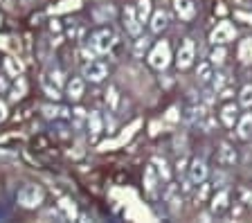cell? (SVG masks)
I'll use <instances>...</instances> for the list:
<instances>
[{
  "instance_id": "32",
  "label": "cell",
  "mask_w": 252,
  "mask_h": 223,
  "mask_svg": "<svg viewBox=\"0 0 252 223\" xmlns=\"http://www.w3.org/2000/svg\"><path fill=\"white\" fill-rule=\"evenodd\" d=\"M23 93H25V81H23V84H21V88H14V91H11V99H21V97H23Z\"/></svg>"
},
{
  "instance_id": "29",
  "label": "cell",
  "mask_w": 252,
  "mask_h": 223,
  "mask_svg": "<svg viewBox=\"0 0 252 223\" xmlns=\"http://www.w3.org/2000/svg\"><path fill=\"white\" fill-rule=\"evenodd\" d=\"M153 165H158V174H160V178H162V181H169V167H167V162H164V160H160V158H156V160H153Z\"/></svg>"
},
{
  "instance_id": "1",
  "label": "cell",
  "mask_w": 252,
  "mask_h": 223,
  "mask_svg": "<svg viewBox=\"0 0 252 223\" xmlns=\"http://www.w3.org/2000/svg\"><path fill=\"white\" fill-rule=\"evenodd\" d=\"M43 201H45V190L36 183H27L18 191V205L25 210H36Z\"/></svg>"
},
{
  "instance_id": "22",
  "label": "cell",
  "mask_w": 252,
  "mask_h": 223,
  "mask_svg": "<svg viewBox=\"0 0 252 223\" xmlns=\"http://www.w3.org/2000/svg\"><path fill=\"white\" fill-rule=\"evenodd\" d=\"M43 113H45L47 120H59V117H70L68 108H61V106H43Z\"/></svg>"
},
{
  "instance_id": "9",
  "label": "cell",
  "mask_w": 252,
  "mask_h": 223,
  "mask_svg": "<svg viewBox=\"0 0 252 223\" xmlns=\"http://www.w3.org/2000/svg\"><path fill=\"white\" fill-rule=\"evenodd\" d=\"M219 165L220 167H234L236 165V160H239V156H236V151H234V147L232 144H227V142H223L219 147Z\"/></svg>"
},
{
  "instance_id": "12",
  "label": "cell",
  "mask_w": 252,
  "mask_h": 223,
  "mask_svg": "<svg viewBox=\"0 0 252 223\" xmlns=\"http://www.w3.org/2000/svg\"><path fill=\"white\" fill-rule=\"evenodd\" d=\"M173 7H176V14L183 21H191L196 16V5L191 0H173Z\"/></svg>"
},
{
  "instance_id": "21",
  "label": "cell",
  "mask_w": 252,
  "mask_h": 223,
  "mask_svg": "<svg viewBox=\"0 0 252 223\" xmlns=\"http://www.w3.org/2000/svg\"><path fill=\"white\" fill-rule=\"evenodd\" d=\"M135 14H137V18H140V23L144 25V23L149 21V16H151V0H137Z\"/></svg>"
},
{
  "instance_id": "7",
  "label": "cell",
  "mask_w": 252,
  "mask_h": 223,
  "mask_svg": "<svg viewBox=\"0 0 252 223\" xmlns=\"http://www.w3.org/2000/svg\"><path fill=\"white\" fill-rule=\"evenodd\" d=\"M207 174H210V169H207V162H205L203 158H194L191 162H189L187 178L194 183V185H203L205 178H207Z\"/></svg>"
},
{
  "instance_id": "35",
  "label": "cell",
  "mask_w": 252,
  "mask_h": 223,
  "mask_svg": "<svg viewBox=\"0 0 252 223\" xmlns=\"http://www.w3.org/2000/svg\"><path fill=\"white\" fill-rule=\"evenodd\" d=\"M220 97H223V99H227V97H232V91H230V88H223V91H220Z\"/></svg>"
},
{
  "instance_id": "19",
  "label": "cell",
  "mask_w": 252,
  "mask_h": 223,
  "mask_svg": "<svg viewBox=\"0 0 252 223\" xmlns=\"http://www.w3.org/2000/svg\"><path fill=\"white\" fill-rule=\"evenodd\" d=\"M88 128H90V135H93V140L99 138L101 133V115L99 113H88Z\"/></svg>"
},
{
  "instance_id": "28",
  "label": "cell",
  "mask_w": 252,
  "mask_h": 223,
  "mask_svg": "<svg viewBox=\"0 0 252 223\" xmlns=\"http://www.w3.org/2000/svg\"><path fill=\"white\" fill-rule=\"evenodd\" d=\"M5 68L11 77H21V64H16L14 59H5Z\"/></svg>"
},
{
  "instance_id": "36",
  "label": "cell",
  "mask_w": 252,
  "mask_h": 223,
  "mask_svg": "<svg viewBox=\"0 0 252 223\" xmlns=\"http://www.w3.org/2000/svg\"><path fill=\"white\" fill-rule=\"evenodd\" d=\"M243 198H246V203H248V205H252V194H250V191H246V190H243Z\"/></svg>"
},
{
  "instance_id": "18",
  "label": "cell",
  "mask_w": 252,
  "mask_h": 223,
  "mask_svg": "<svg viewBox=\"0 0 252 223\" xmlns=\"http://www.w3.org/2000/svg\"><path fill=\"white\" fill-rule=\"evenodd\" d=\"M212 77H214L212 61H203V64H198V70H196V79H198V84H210Z\"/></svg>"
},
{
  "instance_id": "38",
  "label": "cell",
  "mask_w": 252,
  "mask_h": 223,
  "mask_svg": "<svg viewBox=\"0 0 252 223\" xmlns=\"http://www.w3.org/2000/svg\"><path fill=\"white\" fill-rule=\"evenodd\" d=\"M0 23H2V16H0Z\"/></svg>"
},
{
  "instance_id": "23",
  "label": "cell",
  "mask_w": 252,
  "mask_h": 223,
  "mask_svg": "<svg viewBox=\"0 0 252 223\" xmlns=\"http://www.w3.org/2000/svg\"><path fill=\"white\" fill-rule=\"evenodd\" d=\"M239 104H241L243 108H252V84L241 88V93H239Z\"/></svg>"
},
{
  "instance_id": "24",
  "label": "cell",
  "mask_w": 252,
  "mask_h": 223,
  "mask_svg": "<svg viewBox=\"0 0 252 223\" xmlns=\"http://www.w3.org/2000/svg\"><path fill=\"white\" fill-rule=\"evenodd\" d=\"M225 57H227V52H225V48L223 45H219V48H214L212 50V54H210V61H212V65H220L223 61H225Z\"/></svg>"
},
{
  "instance_id": "16",
  "label": "cell",
  "mask_w": 252,
  "mask_h": 223,
  "mask_svg": "<svg viewBox=\"0 0 252 223\" xmlns=\"http://www.w3.org/2000/svg\"><path fill=\"white\" fill-rule=\"evenodd\" d=\"M164 201L169 203V207H171V212H178L180 210V191L176 185H167V190H164Z\"/></svg>"
},
{
  "instance_id": "25",
  "label": "cell",
  "mask_w": 252,
  "mask_h": 223,
  "mask_svg": "<svg viewBox=\"0 0 252 223\" xmlns=\"http://www.w3.org/2000/svg\"><path fill=\"white\" fill-rule=\"evenodd\" d=\"M147 48H149V38L147 36H135V45H133L135 57H142V54L147 52Z\"/></svg>"
},
{
  "instance_id": "3",
  "label": "cell",
  "mask_w": 252,
  "mask_h": 223,
  "mask_svg": "<svg viewBox=\"0 0 252 223\" xmlns=\"http://www.w3.org/2000/svg\"><path fill=\"white\" fill-rule=\"evenodd\" d=\"M171 64V50H169L167 41H160L153 45V50L149 52V65L153 70H167Z\"/></svg>"
},
{
  "instance_id": "34",
  "label": "cell",
  "mask_w": 252,
  "mask_h": 223,
  "mask_svg": "<svg viewBox=\"0 0 252 223\" xmlns=\"http://www.w3.org/2000/svg\"><path fill=\"white\" fill-rule=\"evenodd\" d=\"M185 169H187V160L180 158V160H178V171H185Z\"/></svg>"
},
{
  "instance_id": "4",
  "label": "cell",
  "mask_w": 252,
  "mask_h": 223,
  "mask_svg": "<svg viewBox=\"0 0 252 223\" xmlns=\"http://www.w3.org/2000/svg\"><path fill=\"white\" fill-rule=\"evenodd\" d=\"M194 59H196L194 41H191V38H185V41L180 43L178 54H176V65H178V70H187V68H191Z\"/></svg>"
},
{
  "instance_id": "17",
  "label": "cell",
  "mask_w": 252,
  "mask_h": 223,
  "mask_svg": "<svg viewBox=\"0 0 252 223\" xmlns=\"http://www.w3.org/2000/svg\"><path fill=\"white\" fill-rule=\"evenodd\" d=\"M230 205V190H219L212 198V210L214 212H223L225 207Z\"/></svg>"
},
{
  "instance_id": "2",
  "label": "cell",
  "mask_w": 252,
  "mask_h": 223,
  "mask_svg": "<svg viewBox=\"0 0 252 223\" xmlns=\"http://www.w3.org/2000/svg\"><path fill=\"white\" fill-rule=\"evenodd\" d=\"M115 41H117V34L113 32L110 27H101V30H97V32L90 34L88 45L97 54H106V52H110V50H113Z\"/></svg>"
},
{
  "instance_id": "20",
  "label": "cell",
  "mask_w": 252,
  "mask_h": 223,
  "mask_svg": "<svg viewBox=\"0 0 252 223\" xmlns=\"http://www.w3.org/2000/svg\"><path fill=\"white\" fill-rule=\"evenodd\" d=\"M43 91L47 93V97H52V99H59V97H61V93H59V84L50 77V74L43 77Z\"/></svg>"
},
{
  "instance_id": "33",
  "label": "cell",
  "mask_w": 252,
  "mask_h": 223,
  "mask_svg": "<svg viewBox=\"0 0 252 223\" xmlns=\"http://www.w3.org/2000/svg\"><path fill=\"white\" fill-rule=\"evenodd\" d=\"M5 117H7V106L2 104V101H0V122H2Z\"/></svg>"
},
{
  "instance_id": "15",
  "label": "cell",
  "mask_w": 252,
  "mask_h": 223,
  "mask_svg": "<svg viewBox=\"0 0 252 223\" xmlns=\"http://www.w3.org/2000/svg\"><path fill=\"white\" fill-rule=\"evenodd\" d=\"M220 122L225 124L227 128H232L236 122H239V108H236L234 104H227V106H223V111H220Z\"/></svg>"
},
{
  "instance_id": "13",
  "label": "cell",
  "mask_w": 252,
  "mask_h": 223,
  "mask_svg": "<svg viewBox=\"0 0 252 223\" xmlns=\"http://www.w3.org/2000/svg\"><path fill=\"white\" fill-rule=\"evenodd\" d=\"M84 79H79V77H72V79L65 84V95H68L70 101H79L81 95H84Z\"/></svg>"
},
{
  "instance_id": "8",
  "label": "cell",
  "mask_w": 252,
  "mask_h": 223,
  "mask_svg": "<svg viewBox=\"0 0 252 223\" xmlns=\"http://www.w3.org/2000/svg\"><path fill=\"white\" fill-rule=\"evenodd\" d=\"M122 18H124V30H126V34H131V36H140L142 34V23H140V18H137V14H135V7H126L124 11H122Z\"/></svg>"
},
{
  "instance_id": "10",
  "label": "cell",
  "mask_w": 252,
  "mask_h": 223,
  "mask_svg": "<svg viewBox=\"0 0 252 223\" xmlns=\"http://www.w3.org/2000/svg\"><path fill=\"white\" fill-rule=\"evenodd\" d=\"M236 135L243 140V142H250L252 140V113H243L236 122Z\"/></svg>"
},
{
  "instance_id": "26",
  "label": "cell",
  "mask_w": 252,
  "mask_h": 223,
  "mask_svg": "<svg viewBox=\"0 0 252 223\" xmlns=\"http://www.w3.org/2000/svg\"><path fill=\"white\" fill-rule=\"evenodd\" d=\"M70 117H74V127H77V128L84 127V122L88 124V113H86L84 108H74L72 115H70Z\"/></svg>"
},
{
  "instance_id": "27",
  "label": "cell",
  "mask_w": 252,
  "mask_h": 223,
  "mask_svg": "<svg viewBox=\"0 0 252 223\" xmlns=\"http://www.w3.org/2000/svg\"><path fill=\"white\" fill-rule=\"evenodd\" d=\"M59 207L63 210V219H74V217H77V210H74V205L70 201H65V198L59 203Z\"/></svg>"
},
{
  "instance_id": "14",
  "label": "cell",
  "mask_w": 252,
  "mask_h": 223,
  "mask_svg": "<svg viewBox=\"0 0 252 223\" xmlns=\"http://www.w3.org/2000/svg\"><path fill=\"white\" fill-rule=\"evenodd\" d=\"M169 27V14L164 9H158V11H153V16H151V32L153 34H160V32H164Z\"/></svg>"
},
{
  "instance_id": "37",
  "label": "cell",
  "mask_w": 252,
  "mask_h": 223,
  "mask_svg": "<svg viewBox=\"0 0 252 223\" xmlns=\"http://www.w3.org/2000/svg\"><path fill=\"white\" fill-rule=\"evenodd\" d=\"M7 88V81H5V77H0V91H5Z\"/></svg>"
},
{
  "instance_id": "6",
  "label": "cell",
  "mask_w": 252,
  "mask_h": 223,
  "mask_svg": "<svg viewBox=\"0 0 252 223\" xmlns=\"http://www.w3.org/2000/svg\"><path fill=\"white\" fill-rule=\"evenodd\" d=\"M236 36V27L232 25V23H219V25L214 27V32H212L210 41L214 43V45H225V43L234 41Z\"/></svg>"
},
{
  "instance_id": "11",
  "label": "cell",
  "mask_w": 252,
  "mask_h": 223,
  "mask_svg": "<svg viewBox=\"0 0 252 223\" xmlns=\"http://www.w3.org/2000/svg\"><path fill=\"white\" fill-rule=\"evenodd\" d=\"M158 181H160V174L156 171L153 165H149L144 169V190H147V194L151 198H156V194H158Z\"/></svg>"
},
{
  "instance_id": "31",
  "label": "cell",
  "mask_w": 252,
  "mask_h": 223,
  "mask_svg": "<svg viewBox=\"0 0 252 223\" xmlns=\"http://www.w3.org/2000/svg\"><path fill=\"white\" fill-rule=\"evenodd\" d=\"M106 95H108V97H106V99H108L110 108L115 111V108H117V91H115V88H113V86H110V88H108V93H106Z\"/></svg>"
},
{
  "instance_id": "5",
  "label": "cell",
  "mask_w": 252,
  "mask_h": 223,
  "mask_svg": "<svg viewBox=\"0 0 252 223\" xmlns=\"http://www.w3.org/2000/svg\"><path fill=\"white\" fill-rule=\"evenodd\" d=\"M84 77L88 81H93V84H99V81H104L106 77H108V65L104 64V61H94V59H90L88 64L84 65Z\"/></svg>"
},
{
  "instance_id": "30",
  "label": "cell",
  "mask_w": 252,
  "mask_h": 223,
  "mask_svg": "<svg viewBox=\"0 0 252 223\" xmlns=\"http://www.w3.org/2000/svg\"><path fill=\"white\" fill-rule=\"evenodd\" d=\"M212 84H214L216 91H223V88H225V84H227L225 74H214V77H212Z\"/></svg>"
}]
</instances>
